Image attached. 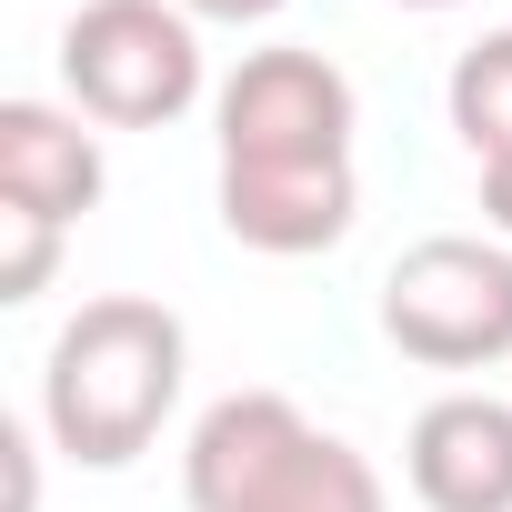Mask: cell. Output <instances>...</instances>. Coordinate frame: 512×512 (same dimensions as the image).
Returning <instances> with one entry per match:
<instances>
[{
  "mask_svg": "<svg viewBox=\"0 0 512 512\" xmlns=\"http://www.w3.org/2000/svg\"><path fill=\"white\" fill-rule=\"evenodd\" d=\"M51 272H61V221L0 201V302H41Z\"/></svg>",
  "mask_w": 512,
  "mask_h": 512,
  "instance_id": "cell-9",
  "label": "cell"
},
{
  "mask_svg": "<svg viewBox=\"0 0 512 512\" xmlns=\"http://www.w3.org/2000/svg\"><path fill=\"white\" fill-rule=\"evenodd\" d=\"M211 121H221V231L241 251L302 262V251H332L362 221V181H352L362 101L342 61L292 51V41L241 51Z\"/></svg>",
  "mask_w": 512,
  "mask_h": 512,
  "instance_id": "cell-1",
  "label": "cell"
},
{
  "mask_svg": "<svg viewBox=\"0 0 512 512\" xmlns=\"http://www.w3.org/2000/svg\"><path fill=\"white\" fill-rule=\"evenodd\" d=\"M382 342L422 372H492L512 362V241L432 231L382 272Z\"/></svg>",
  "mask_w": 512,
  "mask_h": 512,
  "instance_id": "cell-5",
  "label": "cell"
},
{
  "mask_svg": "<svg viewBox=\"0 0 512 512\" xmlns=\"http://www.w3.org/2000/svg\"><path fill=\"white\" fill-rule=\"evenodd\" d=\"M111 161H101V121L61 111V101H0V201L41 211V221H81L101 211Z\"/></svg>",
  "mask_w": 512,
  "mask_h": 512,
  "instance_id": "cell-7",
  "label": "cell"
},
{
  "mask_svg": "<svg viewBox=\"0 0 512 512\" xmlns=\"http://www.w3.org/2000/svg\"><path fill=\"white\" fill-rule=\"evenodd\" d=\"M482 221H492V241H512V161L482 171Z\"/></svg>",
  "mask_w": 512,
  "mask_h": 512,
  "instance_id": "cell-12",
  "label": "cell"
},
{
  "mask_svg": "<svg viewBox=\"0 0 512 512\" xmlns=\"http://www.w3.org/2000/svg\"><path fill=\"white\" fill-rule=\"evenodd\" d=\"M402 11H452V0H402Z\"/></svg>",
  "mask_w": 512,
  "mask_h": 512,
  "instance_id": "cell-13",
  "label": "cell"
},
{
  "mask_svg": "<svg viewBox=\"0 0 512 512\" xmlns=\"http://www.w3.org/2000/svg\"><path fill=\"white\" fill-rule=\"evenodd\" d=\"M191 512H392L382 472L322 432L292 392H221L181 452Z\"/></svg>",
  "mask_w": 512,
  "mask_h": 512,
  "instance_id": "cell-3",
  "label": "cell"
},
{
  "mask_svg": "<svg viewBox=\"0 0 512 512\" xmlns=\"http://www.w3.org/2000/svg\"><path fill=\"white\" fill-rule=\"evenodd\" d=\"M61 91L101 131H171L201 101V21L181 0H81L61 21Z\"/></svg>",
  "mask_w": 512,
  "mask_h": 512,
  "instance_id": "cell-4",
  "label": "cell"
},
{
  "mask_svg": "<svg viewBox=\"0 0 512 512\" xmlns=\"http://www.w3.org/2000/svg\"><path fill=\"white\" fill-rule=\"evenodd\" d=\"M191 21H221V31H262L272 11H292V0H181Z\"/></svg>",
  "mask_w": 512,
  "mask_h": 512,
  "instance_id": "cell-11",
  "label": "cell"
},
{
  "mask_svg": "<svg viewBox=\"0 0 512 512\" xmlns=\"http://www.w3.org/2000/svg\"><path fill=\"white\" fill-rule=\"evenodd\" d=\"M181 382H191V332L171 302L151 292H101L81 302L61 332H51V362H41V432L61 462L81 472H131L161 422L181 412Z\"/></svg>",
  "mask_w": 512,
  "mask_h": 512,
  "instance_id": "cell-2",
  "label": "cell"
},
{
  "mask_svg": "<svg viewBox=\"0 0 512 512\" xmlns=\"http://www.w3.org/2000/svg\"><path fill=\"white\" fill-rule=\"evenodd\" d=\"M0 472H11V512H41V442L21 422L0 432Z\"/></svg>",
  "mask_w": 512,
  "mask_h": 512,
  "instance_id": "cell-10",
  "label": "cell"
},
{
  "mask_svg": "<svg viewBox=\"0 0 512 512\" xmlns=\"http://www.w3.org/2000/svg\"><path fill=\"white\" fill-rule=\"evenodd\" d=\"M442 111H452V131H462V151H472L482 171L512 161V31H482V41L452 61Z\"/></svg>",
  "mask_w": 512,
  "mask_h": 512,
  "instance_id": "cell-8",
  "label": "cell"
},
{
  "mask_svg": "<svg viewBox=\"0 0 512 512\" xmlns=\"http://www.w3.org/2000/svg\"><path fill=\"white\" fill-rule=\"evenodd\" d=\"M402 472H412L422 512H512V402H492V392L422 402Z\"/></svg>",
  "mask_w": 512,
  "mask_h": 512,
  "instance_id": "cell-6",
  "label": "cell"
}]
</instances>
